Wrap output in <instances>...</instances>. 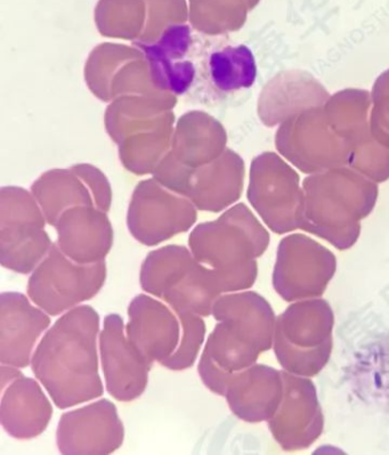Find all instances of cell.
<instances>
[{"instance_id": "cell-1", "label": "cell", "mask_w": 389, "mask_h": 455, "mask_svg": "<svg viewBox=\"0 0 389 455\" xmlns=\"http://www.w3.org/2000/svg\"><path fill=\"white\" fill-rule=\"evenodd\" d=\"M99 332V313L91 306H77L48 329L35 349L32 372L59 409L102 396Z\"/></svg>"}, {"instance_id": "cell-2", "label": "cell", "mask_w": 389, "mask_h": 455, "mask_svg": "<svg viewBox=\"0 0 389 455\" xmlns=\"http://www.w3.org/2000/svg\"><path fill=\"white\" fill-rule=\"evenodd\" d=\"M139 282L143 291L164 301L175 312L202 317L211 315L215 301L226 291L218 274L180 245L148 253L140 268Z\"/></svg>"}, {"instance_id": "cell-3", "label": "cell", "mask_w": 389, "mask_h": 455, "mask_svg": "<svg viewBox=\"0 0 389 455\" xmlns=\"http://www.w3.org/2000/svg\"><path fill=\"white\" fill-rule=\"evenodd\" d=\"M107 280L106 260L83 265L52 245L45 259L32 272L28 296L48 315L58 316L94 298Z\"/></svg>"}, {"instance_id": "cell-4", "label": "cell", "mask_w": 389, "mask_h": 455, "mask_svg": "<svg viewBox=\"0 0 389 455\" xmlns=\"http://www.w3.org/2000/svg\"><path fill=\"white\" fill-rule=\"evenodd\" d=\"M123 438L117 408L107 400L62 414L56 432L62 454H111L122 448Z\"/></svg>"}, {"instance_id": "cell-5", "label": "cell", "mask_w": 389, "mask_h": 455, "mask_svg": "<svg viewBox=\"0 0 389 455\" xmlns=\"http://www.w3.org/2000/svg\"><path fill=\"white\" fill-rule=\"evenodd\" d=\"M107 392L119 402H132L146 392L151 365L132 346L123 317L107 315L99 338Z\"/></svg>"}, {"instance_id": "cell-6", "label": "cell", "mask_w": 389, "mask_h": 455, "mask_svg": "<svg viewBox=\"0 0 389 455\" xmlns=\"http://www.w3.org/2000/svg\"><path fill=\"white\" fill-rule=\"evenodd\" d=\"M126 334L132 346L152 366L162 363L178 349L182 324L178 313L158 298L139 295L128 308Z\"/></svg>"}, {"instance_id": "cell-7", "label": "cell", "mask_w": 389, "mask_h": 455, "mask_svg": "<svg viewBox=\"0 0 389 455\" xmlns=\"http://www.w3.org/2000/svg\"><path fill=\"white\" fill-rule=\"evenodd\" d=\"M51 315L22 293L0 296V362L22 369L31 365L36 344L51 324Z\"/></svg>"}, {"instance_id": "cell-8", "label": "cell", "mask_w": 389, "mask_h": 455, "mask_svg": "<svg viewBox=\"0 0 389 455\" xmlns=\"http://www.w3.org/2000/svg\"><path fill=\"white\" fill-rule=\"evenodd\" d=\"M0 420L16 440H31L50 425L53 406L37 381L21 376L2 390Z\"/></svg>"}, {"instance_id": "cell-9", "label": "cell", "mask_w": 389, "mask_h": 455, "mask_svg": "<svg viewBox=\"0 0 389 455\" xmlns=\"http://www.w3.org/2000/svg\"><path fill=\"white\" fill-rule=\"evenodd\" d=\"M98 217L67 219L59 228V248L75 263L91 265L106 260L112 247V232Z\"/></svg>"}, {"instance_id": "cell-10", "label": "cell", "mask_w": 389, "mask_h": 455, "mask_svg": "<svg viewBox=\"0 0 389 455\" xmlns=\"http://www.w3.org/2000/svg\"><path fill=\"white\" fill-rule=\"evenodd\" d=\"M210 67L212 82L226 92L250 87L258 74L254 55L246 46L227 47L212 54Z\"/></svg>"}, {"instance_id": "cell-11", "label": "cell", "mask_w": 389, "mask_h": 455, "mask_svg": "<svg viewBox=\"0 0 389 455\" xmlns=\"http://www.w3.org/2000/svg\"><path fill=\"white\" fill-rule=\"evenodd\" d=\"M182 324V338L175 353L167 360L162 362L164 368L172 371H182L191 368L202 350L204 336H206V323L202 316L194 313L176 312Z\"/></svg>"}, {"instance_id": "cell-12", "label": "cell", "mask_w": 389, "mask_h": 455, "mask_svg": "<svg viewBox=\"0 0 389 455\" xmlns=\"http://www.w3.org/2000/svg\"><path fill=\"white\" fill-rule=\"evenodd\" d=\"M21 376L23 373L16 366L2 364V390Z\"/></svg>"}]
</instances>
